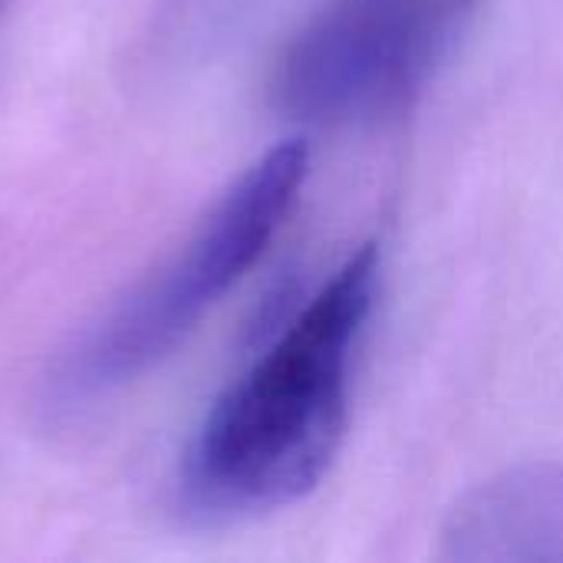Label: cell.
I'll return each instance as SVG.
<instances>
[{"instance_id": "cell-4", "label": "cell", "mask_w": 563, "mask_h": 563, "mask_svg": "<svg viewBox=\"0 0 563 563\" xmlns=\"http://www.w3.org/2000/svg\"><path fill=\"white\" fill-rule=\"evenodd\" d=\"M455 563H563V465L528 462L468 488L442 525Z\"/></svg>"}, {"instance_id": "cell-1", "label": "cell", "mask_w": 563, "mask_h": 563, "mask_svg": "<svg viewBox=\"0 0 563 563\" xmlns=\"http://www.w3.org/2000/svg\"><path fill=\"white\" fill-rule=\"evenodd\" d=\"M376 287L379 251L363 244L211 402L181 459L191 515L280 511L327 478L346 439L350 369Z\"/></svg>"}, {"instance_id": "cell-2", "label": "cell", "mask_w": 563, "mask_h": 563, "mask_svg": "<svg viewBox=\"0 0 563 563\" xmlns=\"http://www.w3.org/2000/svg\"><path fill=\"white\" fill-rule=\"evenodd\" d=\"M307 172L303 139H287L251 162L178 254L73 340L46 379V406L53 412L89 409L168 360L267 254Z\"/></svg>"}, {"instance_id": "cell-3", "label": "cell", "mask_w": 563, "mask_h": 563, "mask_svg": "<svg viewBox=\"0 0 563 563\" xmlns=\"http://www.w3.org/2000/svg\"><path fill=\"white\" fill-rule=\"evenodd\" d=\"M475 0H333L287 49L277 102L307 122H373L449 59Z\"/></svg>"}]
</instances>
